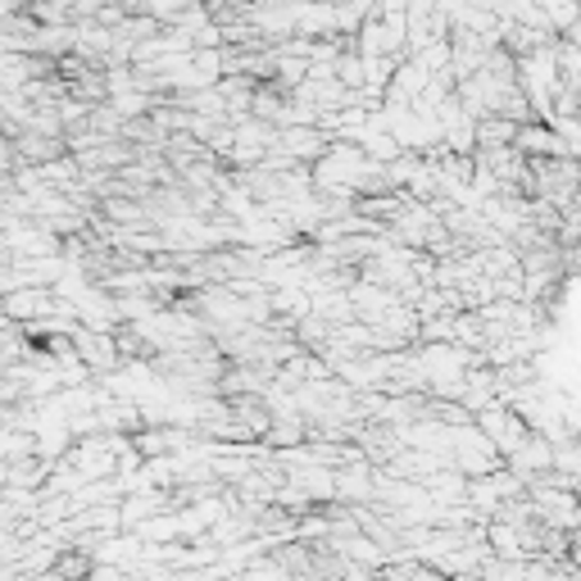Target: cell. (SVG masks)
<instances>
[{
  "label": "cell",
  "instance_id": "6da1fadb",
  "mask_svg": "<svg viewBox=\"0 0 581 581\" xmlns=\"http://www.w3.org/2000/svg\"><path fill=\"white\" fill-rule=\"evenodd\" d=\"M450 463L463 473V477H491V473H505V454H499L491 445V437L477 428V422H469V428L454 432V454Z\"/></svg>",
  "mask_w": 581,
  "mask_h": 581
},
{
  "label": "cell",
  "instance_id": "7a4b0ae2",
  "mask_svg": "<svg viewBox=\"0 0 581 581\" xmlns=\"http://www.w3.org/2000/svg\"><path fill=\"white\" fill-rule=\"evenodd\" d=\"M477 428L491 437V445H495L499 454H505V463H509V454H518V450L527 445V437H531V428L523 422V413L509 409L505 400L491 405L486 413H477Z\"/></svg>",
  "mask_w": 581,
  "mask_h": 581
},
{
  "label": "cell",
  "instance_id": "3957f363",
  "mask_svg": "<svg viewBox=\"0 0 581 581\" xmlns=\"http://www.w3.org/2000/svg\"><path fill=\"white\" fill-rule=\"evenodd\" d=\"M555 454H559V445L550 441V437H527V445L518 450V454H509V473L523 482V486H536V482H546L550 473H555Z\"/></svg>",
  "mask_w": 581,
  "mask_h": 581
},
{
  "label": "cell",
  "instance_id": "277c9868",
  "mask_svg": "<svg viewBox=\"0 0 581 581\" xmlns=\"http://www.w3.org/2000/svg\"><path fill=\"white\" fill-rule=\"evenodd\" d=\"M527 568L531 563H509V559H491L482 568V581H527Z\"/></svg>",
  "mask_w": 581,
  "mask_h": 581
}]
</instances>
